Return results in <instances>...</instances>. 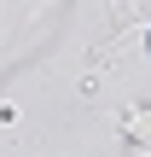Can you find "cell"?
Instances as JSON below:
<instances>
[]
</instances>
